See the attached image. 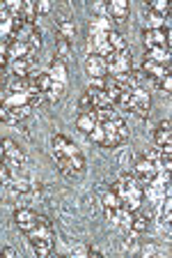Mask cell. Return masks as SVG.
<instances>
[{"label":"cell","mask_w":172,"mask_h":258,"mask_svg":"<svg viewBox=\"0 0 172 258\" xmlns=\"http://www.w3.org/2000/svg\"><path fill=\"white\" fill-rule=\"evenodd\" d=\"M49 76L55 81V83H62V86H65V83H67V67H65V62L55 58L53 62H51V67H49Z\"/></svg>","instance_id":"19"},{"label":"cell","mask_w":172,"mask_h":258,"mask_svg":"<svg viewBox=\"0 0 172 258\" xmlns=\"http://www.w3.org/2000/svg\"><path fill=\"white\" fill-rule=\"evenodd\" d=\"M51 145H53V159H55L58 171L62 173L67 180H78V177H83L87 164H85L83 152L78 150V145L62 134H55L53 139H51Z\"/></svg>","instance_id":"1"},{"label":"cell","mask_w":172,"mask_h":258,"mask_svg":"<svg viewBox=\"0 0 172 258\" xmlns=\"http://www.w3.org/2000/svg\"><path fill=\"white\" fill-rule=\"evenodd\" d=\"M10 72L12 76L26 79L33 74V58H19V60H10Z\"/></svg>","instance_id":"13"},{"label":"cell","mask_w":172,"mask_h":258,"mask_svg":"<svg viewBox=\"0 0 172 258\" xmlns=\"http://www.w3.org/2000/svg\"><path fill=\"white\" fill-rule=\"evenodd\" d=\"M0 122H10V111H7L3 99H0Z\"/></svg>","instance_id":"32"},{"label":"cell","mask_w":172,"mask_h":258,"mask_svg":"<svg viewBox=\"0 0 172 258\" xmlns=\"http://www.w3.org/2000/svg\"><path fill=\"white\" fill-rule=\"evenodd\" d=\"M154 139H156V145H158V148H170V141H172L170 120L158 122V127H156V132H154Z\"/></svg>","instance_id":"16"},{"label":"cell","mask_w":172,"mask_h":258,"mask_svg":"<svg viewBox=\"0 0 172 258\" xmlns=\"http://www.w3.org/2000/svg\"><path fill=\"white\" fill-rule=\"evenodd\" d=\"M106 7H108L106 14L110 16V19H115V21H124V19L129 16V3H126V0H110Z\"/></svg>","instance_id":"14"},{"label":"cell","mask_w":172,"mask_h":258,"mask_svg":"<svg viewBox=\"0 0 172 258\" xmlns=\"http://www.w3.org/2000/svg\"><path fill=\"white\" fill-rule=\"evenodd\" d=\"M85 70H87V74H90L92 79H103V76L108 74L106 58H101V55H94V53H92L90 58H87V62H85Z\"/></svg>","instance_id":"11"},{"label":"cell","mask_w":172,"mask_h":258,"mask_svg":"<svg viewBox=\"0 0 172 258\" xmlns=\"http://www.w3.org/2000/svg\"><path fill=\"white\" fill-rule=\"evenodd\" d=\"M30 247L37 256H49L53 251V240L51 237H30Z\"/></svg>","instance_id":"18"},{"label":"cell","mask_w":172,"mask_h":258,"mask_svg":"<svg viewBox=\"0 0 172 258\" xmlns=\"http://www.w3.org/2000/svg\"><path fill=\"white\" fill-rule=\"evenodd\" d=\"M97 124H99V120H97V113L94 111L92 113H78V118H76V127L81 129L83 134H90Z\"/></svg>","instance_id":"17"},{"label":"cell","mask_w":172,"mask_h":258,"mask_svg":"<svg viewBox=\"0 0 172 258\" xmlns=\"http://www.w3.org/2000/svg\"><path fill=\"white\" fill-rule=\"evenodd\" d=\"M106 42H108V46H110V51H124V48H126V39H124V35L122 32H117V30L108 32Z\"/></svg>","instance_id":"22"},{"label":"cell","mask_w":172,"mask_h":258,"mask_svg":"<svg viewBox=\"0 0 172 258\" xmlns=\"http://www.w3.org/2000/svg\"><path fill=\"white\" fill-rule=\"evenodd\" d=\"M7 187H10L12 194H30L33 191V184H30L28 177H12L10 182H7Z\"/></svg>","instance_id":"21"},{"label":"cell","mask_w":172,"mask_h":258,"mask_svg":"<svg viewBox=\"0 0 172 258\" xmlns=\"http://www.w3.org/2000/svg\"><path fill=\"white\" fill-rule=\"evenodd\" d=\"M3 256H5V258H12V256H14V249H10V247L3 249Z\"/></svg>","instance_id":"33"},{"label":"cell","mask_w":172,"mask_h":258,"mask_svg":"<svg viewBox=\"0 0 172 258\" xmlns=\"http://www.w3.org/2000/svg\"><path fill=\"white\" fill-rule=\"evenodd\" d=\"M119 205H122L119 196L113 191V189H110V191H108L106 196H103V208H119Z\"/></svg>","instance_id":"28"},{"label":"cell","mask_w":172,"mask_h":258,"mask_svg":"<svg viewBox=\"0 0 172 258\" xmlns=\"http://www.w3.org/2000/svg\"><path fill=\"white\" fill-rule=\"evenodd\" d=\"M149 10H154L156 14H161L167 19V14H170V5H167L165 0H151L149 3Z\"/></svg>","instance_id":"26"},{"label":"cell","mask_w":172,"mask_h":258,"mask_svg":"<svg viewBox=\"0 0 172 258\" xmlns=\"http://www.w3.org/2000/svg\"><path fill=\"white\" fill-rule=\"evenodd\" d=\"M69 53H71L69 42H67V39H58V60L67 62V60H69Z\"/></svg>","instance_id":"27"},{"label":"cell","mask_w":172,"mask_h":258,"mask_svg":"<svg viewBox=\"0 0 172 258\" xmlns=\"http://www.w3.org/2000/svg\"><path fill=\"white\" fill-rule=\"evenodd\" d=\"M142 253H145V256H149V253H154V247H151V244H147V247L142 249Z\"/></svg>","instance_id":"34"},{"label":"cell","mask_w":172,"mask_h":258,"mask_svg":"<svg viewBox=\"0 0 172 258\" xmlns=\"http://www.w3.org/2000/svg\"><path fill=\"white\" fill-rule=\"evenodd\" d=\"M145 48H170V30L165 28H145Z\"/></svg>","instance_id":"7"},{"label":"cell","mask_w":172,"mask_h":258,"mask_svg":"<svg viewBox=\"0 0 172 258\" xmlns=\"http://www.w3.org/2000/svg\"><path fill=\"white\" fill-rule=\"evenodd\" d=\"M26 44H28V46H30V48H33V51H37V48L42 46V28H39V26H35V28H33V32L28 35Z\"/></svg>","instance_id":"25"},{"label":"cell","mask_w":172,"mask_h":258,"mask_svg":"<svg viewBox=\"0 0 172 258\" xmlns=\"http://www.w3.org/2000/svg\"><path fill=\"white\" fill-rule=\"evenodd\" d=\"M115 106L119 111H129V113H135L140 118H147L149 113V106H151V97L145 88H133V90H122L119 97L115 99Z\"/></svg>","instance_id":"4"},{"label":"cell","mask_w":172,"mask_h":258,"mask_svg":"<svg viewBox=\"0 0 172 258\" xmlns=\"http://www.w3.org/2000/svg\"><path fill=\"white\" fill-rule=\"evenodd\" d=\"M87 136H90L92 143L101 145V148H117V145H122L124 141L129 139V127H126L124 118L119 115V118L99 122Z\"/></svg>","instance_id":"2"},{"label":"cell","mask_w":172,"mask_h":258,"mask_svg":"<svg viewBox=\"0 0 172 258\" xmlns=\"http://www.w3.org/2000/svg\"><path fill=\"white\" fill-rule=\"evenodd\" d=\"M158 171H161V168H158V164H156V161L142 157V159L135 164V173H133V175L140 180V184H147V187H149L156 177H158Z\"/></svg>","instance_id":"8"},{"label":"cell","mask_w":172,"mask_h":258,"mask_svg":"<svg viewBox=\"0 0 172 258\" xmlns=\"http://www.w3.org/2000/svg\"><path fill=\"white\" fill-rule=\"evenodd\" d=\"M33 48L28 46L26 42H19V39H14V42L7 44V58L10 60H19V58H33Z\"/></svg>","instance_id":"12"},{"label":"cell","mask_w":172,"mask_h":258,"mask_svg":"<svg viewBox=\"0 0 172 258\" xmlns=\"http://www.w3.org/2000/svg\"><path fill=\"white\" fill-rule=\"evenodd\" d=\"M35 7H37L39 14H46V12L51 10V3L49 0H39V3H35Z\"/></svg>","instance_id":"31"},{"label":"cell","mask_w":172,"mask_h":258,"mask_svg":"<svg viewBox=\"0 0 172 258\" xmlns=\"http://www.w3.org/2000/svg\"><path fill=\"white\" fill-rule=\"evenodd\" d=\"M10 180H12V168H7L5 164H3V159H0V187H3V184L7 187Z\"/></svg>","instance_id":"29"},{"label":"cell","mask_w":172,"mask_h":258,"mask_svg":"<svg viewBox=\"0 0 172 258\" xmlns=\"http://www.w3.org/2000/svg\"><path fill=\"white\" fill-rule=\"evenodd\" d=\"M113 191L119 196L124 208L129 210H138L142 205V199H145V189H142L138 177L131 175V173H122V177L113 184Z\"/></svg>","instance_id":"3"},{"label":"cell","mask_w":172,"mask_h":258,"mask_svg":"<svg viewBox=\"0 0 172 258\" xmlns=\"http://www.w3.org/2000/svg\"><path fill=\"white\" fill-rule=\"evenodd\" d=\"M149 217L147 215H135L133 212V221H131V233H135V235H140V233H145L147 228H149Z\"/></svg>","instance_id":"23"},{"label":"cell","mask_w":172,"mask_h":258,"mask_svg":"<svg viewBox=\"0 0 172 258\" xmlns=\"http://www.w3.org/2000/svg\"><path fill=\"white\" fill-rule=\"evenodd\" d=\"M0 145H3V155H0V159H3V164H5L7 168L17 171V168L26 166V155H23V150L14 143V141L12 139H0Z\"/></svg>","instance_id":"5"},{"label":"cell","mask_w":172,"mask_h":258,"mask_svg":"<svg viewBox=\"0 0 172 258\" xmlns=\"http://www.w3.org/2000/svg\"><path fill=\"white\" fill-rule=\"evenodd\" d=\"M14 224L19 226V231H23L28 235V233L35 228V224H37V215H35V210L17 208V210H14Z\"/></svg>","instance_id":"10"},{"label":"cell","mask_w":172,"mask_h":258,"mask_svg":"<svg viewBox=\"0 0 172 258\" xmlns=\"http://www.w3.org/2000/svg\"><path fill=\"white\" fill-rule=\"evenodd\" d=\"M145 21H147V28H163V23H165V16L156 14L154 10H149V7H147V12H145Z\"/></svg>","instance_id":"24"},{"label":"cell","mask_w":172,"mask_h":258,"mask_svg":"<svg viewBox=\"0 0 172 258\" xmlns=\"http://www.w3.org/2000/svg\"><path fill=\"white\" fill-rule=\"evenodd\" d=\"M142 74H145V79H149L154 86H158L163 79H165L167 74H170V62H156V60H149L145 58V64H142Z\"/></svg>","instance_id":"9"},{"label":"cell","mask_w":172,"mask_h":258,"mask_svg":"<svg viewBox=\"0 0 172 258\" xmlns=\"http://www.w3.org/2000/svg\"><path fill=\"white\" fill-rule=\"evenodd\" d=\"M106 67L110 72V76H119V74H129L133 67H131V53L129 48L124 51H110L106 55Z\"/></svg>","instance_id":"6"},{"label":"cell","mask_w":172,"mask_h":258,"mask_svg":"<svg viewBox=\"0 0 172 258\" xmlns=\"http://www.w3.org/2000/svg\"><path fill=\"white\" fill-rule=\"evenodd\" d=\"M78 111L81 113H92L94 111V106H92V102L87 99V95H83L81 99H78Z\"/></svg>","instance_id":"30"},{"label":"cell","mask_w":172,"mask_h":258,"mask_svg":"<svg viewBox=\"0 0 172 258\" xmlns=\"http://www.w3.org/2000/svg\"><path fill=\"white\" fill-rule=\"evenodd\" d=\"M87 99L92 102V106H94V111H99V108H106V106H110V99H108V95L101 90V88H97V86H90L87 88Z\"/></svg>","instance_id":"15"},{"label":"cell","mask_w":172,"mask_h":258,"mask_svg":"<svg viewBox=\"0 0 172 258\" xmlns=\"http://www.w3.org/2000/svg\"><path fill=\"white\" fill-rule=\"evenodd\" d=\"M55 28H58L60 39H67V42H71V39L76 37V26H74V21H69V19H58Z\"/></svg>","instance_id":"20"}]
</instances>
